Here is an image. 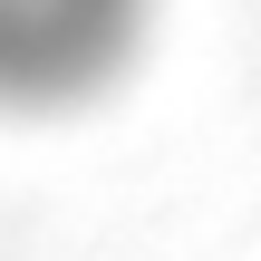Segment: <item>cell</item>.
Listing matches in <instances>:
<instances>
[{
  "instance_id": "1",
  "label": "cell",
  "mask_w": 261,
  "mask_h": 261,
  "mask_svg": "<svg viewBox=\"0 0 261 261\" xmlns=\"http://www.w3.org/2000/svg\"><path fill=\"white\" fill-rule=\"evenodd\" d=\"M145 0H0V97H77L116 68Z\"/></svg>"
}]
</instances>
